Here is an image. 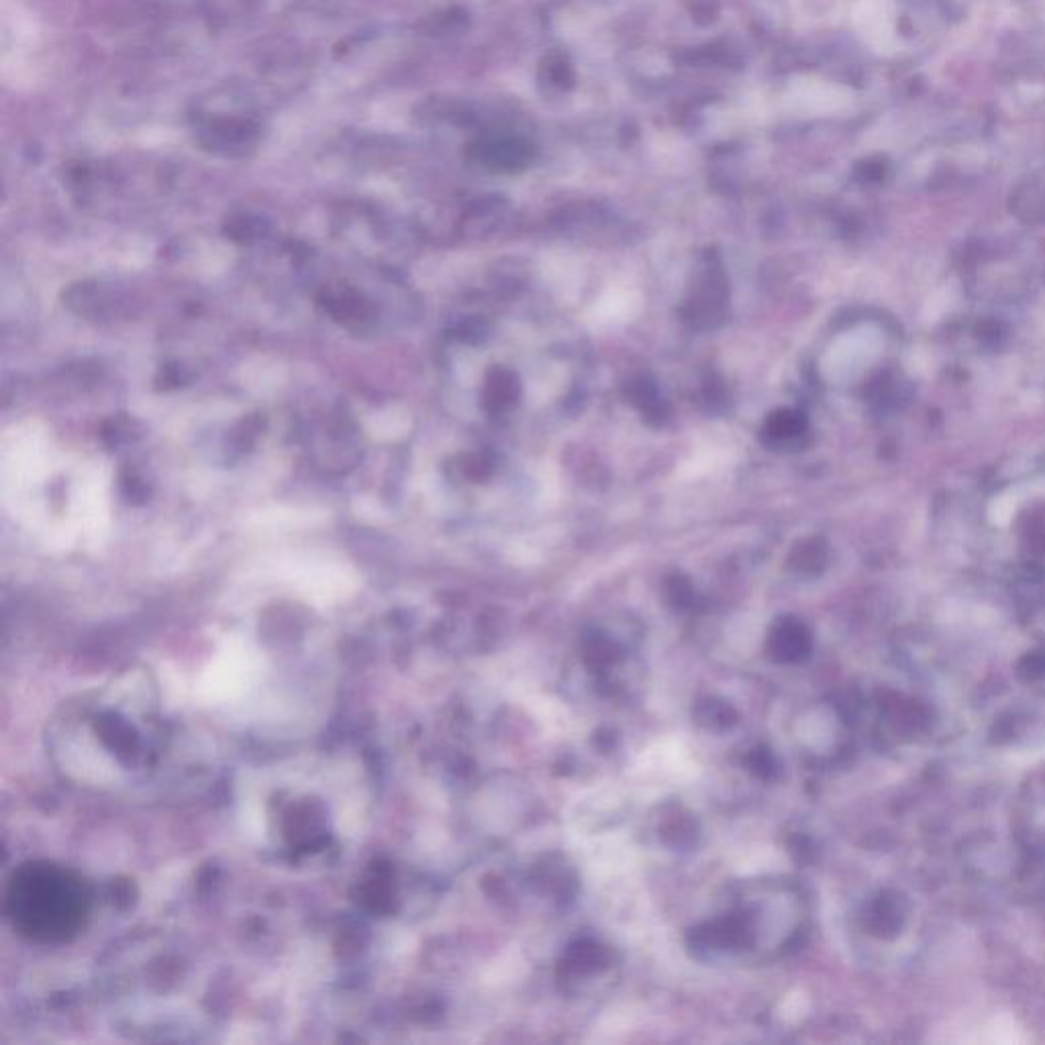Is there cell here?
<instances>
[{"mask_svg":"<svg viewBox=\"0 0 1045 1045\" xmlns=\"http://www.w3.org/2000/svg\"><path fill=\"white\" fill-rule=\"evenodd\" d=\"M17 905L23 909L27 927L43 933L70 931L82 913L80 892L72 880L58 872H37L19 888Z\"/></svg>","mask_w":1045,"mask_h":1045,"instance_id":"1","label":"cell"},{"mask_svg":"<svg viewBox=\"0 0 1045 1045\" xmlns=\"http://www.w3.org/2000/svg\"><path fill=\"white\" fill-rule=\"evenodd\" d=\"M319 305L329 313L335 321L345 323L347 327L364 325L372 317V307L366 298L354 290L352 286H327L319 294Z\"/></svg>","mask_w":1045,"mask_h":1045,"instance_id":"2","label":"cell"},{"mask_svg":"<svg viewBox=\"0 0 1045 1045\" xmlns=\"http://www.w3.org/2000/svg\"><path fill=\"white\" fill-rule=\"evenodd\" d=\"M725 298V278L719 268L709 266L701 276V286H696V294L690 303V319L694 323L713 325L715 319L723 313Z\"/></svg>","mask_w":1045,"mask_h":1045,"instance_id":"3","label":"cell"},{"mask_svg":"<svg viewBox=\"0 0 1045 1045\" xmlns=\"http://www.w3.org/2000/svg\"><path fill=\"white\" fill-rule=\"evenodd\" d=\"M517 398V378L505 370V368H494L486 376L484 386V405L488 411H505L513 405Z\"/></svg>","mask_w":1045,"mask_h":1045,"instance_id":"4","label":"cell"},{"mask_svg":"<svg viewBox=\"0 0 1045 1045\" xmlns=\"http://www.w3.org/2000/svg\"><path fill=\"white\" fill-rule=\"evenodd\" d=\"M801 429H803V419L799 413H794V411H778L770 417V421L766 425L768 435L778 441L799 435Z\"/></svg>","mask_w":1045,"mask_h":1045,"instance_id":"5","label":"cell"},{"mask_svg":"<svg viewBox=\"0 0 1045 1045\" xmlns=\"http://www.w3.org/2000/svg\"><path fill=\"white\" fill-rule=\"evenodd\" d=\"M135 421L133 419H123V417H115L111 421L105 423L103 427V439L109 447H119V445H125V443H131L139 433L135 431Z\"/></svg>","mask_w":1045,"mask_h":1045,"instance_id":"6","label":"cell"},{"mask_svg":"<svg viewBox=\"0 0 1045 1045\" xmlns=\"http://www.w3.org/2000/svg\"><path fill=\"white\" fill-rule=\"evenodd\" d=\"M227 233L233 241H239V243H252L256 241L258 237H262L266 233L264 229V221L262 219H250V217H241V219H235L227 225Z\"/></svg>","mask_w":1045,"mask_h":1045,"instance_id":"7","label":"cell"},{"mask_svg":"<svg viewBox=\"0 0 1045 1045\" xmlns=\"http://www.w3.org/2000/svg\"><path fill=\"white\" fill-rule=\"evenodd\" d=\"M190 372L178 364V362H172V364H166L162 366L158 378H156V388L158 390H172V388H178V386H184L190 382Z\"/></svg>","mask_w":1045,"mask_h":1045,"instance_id":"8","label":"cell"},{"mask_svg":"<svg viewBox=\"0 0 1045 1045\" xmlns=\"http://www.w3.org/2000/svg\"><path fill=\"white\" fill-rule=\"evenodd\" d=\"M121 488L127 499L133 503H143L149 496L147 484L143 480H139L133 472H127L121 476Z\"/></svg>","mask_w":1045,"mask_h":1045,"instance_id":"9","label":"cell"},{"mask_svg":"<svg viewBox=\"0 0 1045 1045\" xmlns=\"http://www.w3.org/2000/svg\"><path fill=\"white\" fill-rule=\"evenodd\" d=\"M1015 513V501L1009 499V496H999V499L992 501V507H990V519L994 525H1007L1011 521Z\"/></svg>","mask_w":1045,"mask_h":1045,"instance_id":"10","label":"cell"}]
</instances>
